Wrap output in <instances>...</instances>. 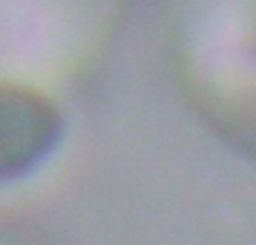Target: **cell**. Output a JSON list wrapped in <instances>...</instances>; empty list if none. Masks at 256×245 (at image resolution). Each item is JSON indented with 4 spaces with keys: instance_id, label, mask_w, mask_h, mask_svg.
Listing matches in <instances>:
<instances>
[{
    "instance_id": "cell-1",
    "label": "cell",
    "mask_w": 256,
    "mask_h": 245,
    "mask_svg": "<svg viewBox=\"0 0 256 245\" xmlns=\"http://www.w3.org/2000/svg\"><path fill=\"white\" fill-rule=\"evenodd\" d=\"M61 115L25 90L0 88V182L38 166L61 138Z\"/></svg>"
}]
</instances>
